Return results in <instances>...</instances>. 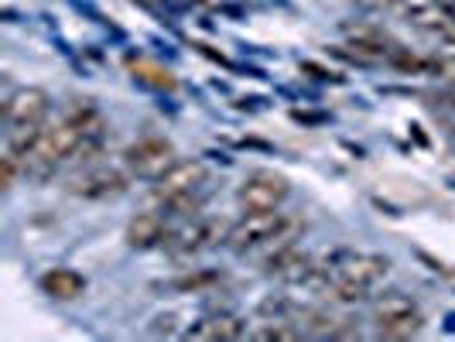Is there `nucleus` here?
I'll use <instances>...</instances> for the list:
<instances>
[{
    "label": "nucleus",
    "instance_id": "7ed1b4c3",
    "mask_svg": "<svg viewBox=\"0 0 455 342\" xmlns=\"http://www.w3.org/2000/svg\"><path fill=\"white\" fill-rule=\"evenodd\" d=\"M175 161H179V155H175V144L168 137H140L137 144L124 151L127 171L134 179H144V182H158Z\"/></svg>",
    "mask_w": 455,
    "mask_h": 342
},
{
    "label": "nucleus",
    "instance_id": "5701e85b",
    "mask_svg": "<svg viewBox=\"0 0 455 342\" xmlns=\"http://www.w3.org/2000/svg\"><path fill=\"white\" fill-rule=\"evenodd\" d=\"M445 103L455 107V79H449V86H445Z\"/></svg>",
    "mask_w": 455,
    "mask_h": 342
},
{
    "label": "nucleus",
    "instance_id": "f257e3e1",
    "mask_svg": "<svg viewBox=\"0 0 455 342\" xmlns=\"http://www.w3.org/2000/svg\"><path fill=\"white\" fill-rule=\"evenodd\" d=\"M298 219L284 216L281 209L274 212H247L240 223H233L227 233V251L233 253H247L253 247H277V243H288L295 240Z\"/></svg>",
    "mask_w": 455,
    "mask_h": 342
},
{
    "label": "nucleus",
    "instance_id": "a211bd4d",
    "mask_svg": "<svg viewBox=\"0 0 455 342\" xmlns=\"http://www.w3.org/2000/svg\"><path fill=\"white\" fill-rule=\"evenodd\" d=\"M257 312H260L264 319H291L295 305H291V298H284V295H267L257 305Z\"/></svg>",
    "mask_w": 455,
    "mask_h": 342
},
{
    "label": "nucleus",
    "instance_id": "f03ea898",
    "mask_svg": "<svg viewBox=\"0 0 455 342\" xmlns=\"http://www.w3.org/2000/svg\"><path fill=\"white\" fill-rule=\"evenodd\" d=\"M127 175L131 171H120L110 164H86L66 182V192L76 199H86V203H107V199H116L127 192V185H131Z\"/></svg>",
    "mask_w": 455,
    "mask_h": 342
},
{
    "label": "nucleus",
    "instance_id": "2eb2a0df",
    "mask_svg": "<svg viewBox=\"0 0 455 342\" xmlns=\"http://www.w3.org/2000/svg\"><path fill=\"white\" fill-rule=\"evenodd\" d=\"M414 312H418L414 298L401 295V291H390V295L377 298V305H373V319H377V322L401 319V315H414Z\"/></svg>",
    "mask_w": 455,
    "mask_h": 342
},
{
    "label": "nucleus",
    "instance_id": "b1692460",
    "mask_svg": "<svg viewBox=\"0 0 455 342\" xmlns=\"http://www.w3.org/2000/svg\"><path fill=\"white\" fill-rule=\"evenodd\" d=\"M449 11H452V18H455V0H449Z\"/></svg>",
    "mask_w": 455,
    "mask_h": 342
},
{
    "label": "nucleus",
    "instance_id": "aec40b11",
    "mask_svg": "<svg viewBox=\"0 0 455 342\" xmlns=\"http://www.w3.org/2000/svg\"><path fill=\"white\" fill-rule=\"evenodd\" d=\"M0 168H4V179H0V185H4V192H11V188H14V182H18V171L24 168V158H21V155H14V151H4Z\"/></svg>",
    "mask_w": 455,
    "mask_h": 342
},
{
    "label": "nucleus",
    "instance_id": "ddd939ff",
    "mask_svg": "<svg viewBox=\"0 0 455 342\" xmlns=\"http://www.w3.org/2000/svg\"><path fill=\"white\" fill-rule=\"evenodd\" d=\"M42 134H45V123H11V127H7V151L28 158V155L38 147Z\"/></svg>",
    "mask_w": 455,
    "mask_h": 342
},
{
    "label": "nucleus",
    "instance_id": "9d476101",
    "mask_svg": "<svg viewBox=\"0 0 455 342\" xmlns=\"http://www.w3.org/2000/svg\"><path fill=\"white\" fill-rule=\"evenodd\" d=\"M247 336V322L233 312H216V315H205L203 322H196L185 339H203V342H236Z\"/></svg>",
    "mask_w": 455,
    "mask_h": 342
},
{
    "label": "nucleus",
    "instance_id": "f8f14e48",
    "mask_svg": "<svg viewBox=\"0 0 455 342\" xmlns=\"http://www.w3.org/2000/svg\"><path fill=\"white\" fill-rule=\"evenodd\" d=\"M42 291L55 301H76L86 291V277L72 267H55V271L42 274Z\"/></svg>",
    "mask_w": 455,
    "mask_h": 342
},
{
    "label": "nucleus",
    "instance_id": "423d86ee",
    "mask_svg": "<svg viewBox=\"0 0 455 342\" xmlns=\"http://www.w3.org/2000/svg\"><path fill=\"white\" fill-rule=\"evenodd\" d=\"M387 271H390V260L380 257V253L342 251L329 264V277L339 281V284H353V288H370V284H377Z\"/></svg>",
    "mask_w": 455,
    "mask_h": 342
},
{
    "label": "nucleus",
    "instance_id": "1a4fd4ad",
    "mask_svg": "<svg viewBox=\"0 0 455 342\" xmlns=\"http://www.w3.org/2000/svg\"><path fill=\"white\" fill-rule=\"evenodd\" d=\"M168 216L164 212H137L134 219L127 223V247L131 251H155L168 240Z\"/></svg>",
    "mask_w": 455,
    "mask_h": 342
},
{
    "label": "nucleus",
    "instance_id": "dca6fc26",
    "mask_svg": "<svg viewBox=\"0 0 455 342\" xmlns=\"http://www.w3.org/2000/svg\"><path fill=\"white\" fill-rule=\"evenodd\" d=\"M421 325H425L421 312H414V315H401V319L377 322V336L380 339H411L421 332Z\"/></svg>",
    "mask_w": 455,
    "mask_h": 342
},
{
    "label": "nucleus",
    "instance_id": "20e7f679",
    "mask_svg": "<svg viewBox=\"0 0 455 342\" xmlns=\"http://www.w3.org/2000/svg\"><path fill=\"white\" fill-rule=\"evenodd\" d=\"M227 233H229V227L220 223V219L192 216V219H185L179 229L168 233L164 247H168L172 257H196V253H203V251H212L216 243H227Z\"/></svg>",
    "mask_w": 455,
    "mask_h": 342
},
{
    "label": "nucleus",
    "instance_id": "39448f33",
    "mask_svg": "<svg viewBox=\"0 0 455 342\" xmlns=\"http://www.w3.org/2000/svg\"><path fill=\"white\" fill-rule=\"evenodd\" d=\"M288 195H291L288 179L274 175V171H253L236 188V203L243 205V212H274L284 205Z\"/></svg>",
    "mask_w": 455,
    "mask_h": 342
},
{
    "label": "nucleus",
    "instance_id": "412c9836",
    "mask_svg": "<svg viewBox=\"0 0 455 342\" xmlns=\"http://www.w3.org/2000/svg\"><path fill=\"white\" fill-rule=\"evenodd\" d=\"M397 4H401V0H360V7H366V11H380V14H384V11H397Z\"/></svg>",
    "mask_w": 455,
    "mask_h": 342
},
{
    "label": "nucleus",
    "instance_id": "f3484780",
    "mask_svg": "<svg viewBox=\"0 0 455 342\" xmlns=\"http://www.w3.org/2000/svg\"><path fill=\"white\" fill-rule=\"evenodd\" d=\"M253 339L260 342H295L301 339V325H288V319H267L264 329L253 332Z\"/></svg>",
    "mask_w": 455,
    "mask_h": 342
},
{
    "label": "nucleus",
    "instance_id": "6e6552de",
    "mask_svg": "<svg viewBox=\"0 0 455 342\" xmlns=\"http://www.w3.org/2000/svg\"><path fill=\"white\" fill-rule=\"evenodd\" d=\"M52 110V96L42 86H21L4 99V120L11 123H45Z\"/></svg>",
    "mask_w": 455,
    "mask_h": 342
},
{
    "label": "nucleus",
    "instance_id": "4468645a",
    "mask_svg": "<svg viewBox=\"0 0 455 342\" xmlns=\"http://www.w3.org/2000/svg\"><path fill=\"white\" fill-rule=\"evenodd\" d=\"M131 72H134L137 83H140V86H148V90H158V92L175 90V76H172L164 66H155V62L137 59V62H131Z\"/></svg>",
    "mask_w": 455,
    "mask_h": 342
},
{
    "label": "nucleus",
    "instance_id": "6ab92c4d",
    "mask_svg": "<svg viewBox=\"0 0 455 342\" xmlns=\"http://www.w3.org/2000/svg\"><path fill=\"white\" fill-rule=\"evenodd\" d=\"M220 281V274H212V271H203V274H185V277H179L172 288L175 291H205L209 284H216Z\"/></svg>",
    "mask_w": 455,
    "mask_h": 342
},
{
    "label": "nucleus",
    "instance_id": "4be33fe9",
    "mask_svg": "<svg viewBox=\"0 0 455 342\" xmlns=\"http://www.w3.org/2000/svg\"><path fill=\"white\" fill-rule=\"evenodd\" d=\"M438 38H442L449 48H455V18H449V21L438 28Z\"/></svg>",
    "mask_w": 455,
    "mask_h": 342
},
{
    "label": "nucleus",
    "instance_id": "9b49d317",
    "mask_svg": "<svg viewBox=\"0 0 455 342\" xmlns=\"http://www.w3.org/2000/svg\"><path fill=\"white\" fill-rule=\"evenodd\" d=\"M397 14H404V21L414 24L418 31H432V35H438V28L452 18L449 0H401Z\"/></svg>",
    "mask_w": 455,
    "mask_h": 342
},
{
    "label": "nucleus",
    "instance_id": "0eeeda50",
    "mask_svg": "<svg viewBox=\"0 0 455 342\" xmlns=\"http://www.w3.org/2000/svg\"><path fill=\"white\" fill-rule=\"evenodd\" d=\"M205 179H209V168L199 158L175 161L158 182H155V199L168 203V199H179V195H188V192H199L205 185Z\"/></svg>",
    "mask_w": 455,
    "mask_h": 342
}]
</instances>
